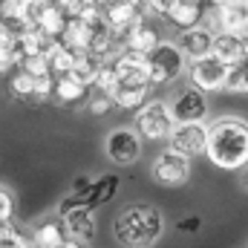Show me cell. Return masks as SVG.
<instances>
[{
  "mask_svg": "<svg viewBox=\"0 0 248 248\" xmlns=\"http://www.w3.org/2000/svg\"><path fill=\"white\" fill-rule=\"evenodd\" d=\"M150 179L162 187H182L190 179V159L165 147L150 162Z\"/></svg>",
  "mask_w": 248,
  "mask_h": 248,
  "instance_id": "8992f818",
  "label": "cell"
},
{
  "mask_svg": "<svg viewBox=\"0 0 248 248\" xmlns=\"http://www.w3.org/2000/svg\"><path fill=\"white\" fill-rule=\"evenodd\" d=\"M165 217L150 202H127L113 217V240L122 248H153L165 237Z\"/></svg>",
  "mask_w": 248,
  "mask_h": 248,
  "instance_id": "7a4b0ae2",
  "label": "cell"
},
{
  "mask_svg": "<svg viewBox=\"0 0 248 248\" xmlns=\"http://www.w3.org/2000/svg\"><path fill=\"white\" fill-rule=\"evenodd\" d=\"M90 98V87L78 84L75 78H55V93H52V101H58L61 107H75L81 101Z\"/></svg>",
  "mask_w": 248,
  "mask_h": 248,
  "instance_id": "7402d4cb",
  "label": "cell"
},
{
  "mask_svg": "<svg viewBox=\"0 0 248 248\" xmlns=\"http://www.w3.org/2000/svg\"><path fill=\"white\" fill-rule=\"evenodd\" d=\"M52 44H55V41L46 38V35H44L41 29H35V26L17 32V46H20V55H23V58H26V55H46V49H49Z\"/></svg>",
  "mask_w": 248,
  "mask_h": 248,
  "instance_id": "4316f807",
  "label": "cell"
},
{
  "mask_svg": "<svg viewBox=\"0 0 248 248\" xmlns=\"http://www.w3.org/2000/svg\"><path fill=\"white\" fill-rule=\"evenodd\" d=\"M0 20L15 32H23V29L35 26V17L29 15V9L20 0H0Z\"/></svg>",
  "mask_w": 248,
  "mask_h": 248,
  "instance_id": "603a6c76",
  "label": "cell"
},
{
  "mask_svg": "<svg viewBox=\"0 0 248 248\" xmlns=\"http://www.w3.org/2000/svg\"><path fill=\"white\" fill-rule=\"evenodd\" d=\"M243 190H246V193H248V168H246V170H243Z\"/></svg>",
  "mask_w": 248,
  "mask_h": 248,
  "instance_id": "f35d334b",
  "label": "cell"
},
{
  "mask_svg": "<svg viewBox=\"0 0 248 248\" xmlns=\"http://www.w3.org/2000/svg\"><path fill=\"white\" fill-rule=\"evenodd\" d=\"M104 66H107V58H104V55H95V52H78V55H75V66H72V72H69V78H75L78 84H84V87H90V90H93Z\"/></svg>",
  "mask_w": 248,
  "mask_h": 248,
  "instance_id": "ac0fdd59",
  "label": "cell"
},
{
  "mask_svg": "<svg viewBox=\"0 0 248 248\" xmlns=\"http://www.w3.org/2000/svg\"><path fill=\"white\" fill-rule=\"evenodd\" d=\"M119 185H122V179L116 176V173H104V176H98L95 182H93V190H90V196H87V208H101V205H107L116 193H119Z\"/></svg>",
  "mask_w": 248,
  "mask_h": 248,
  "instance_id": "d4e9b609",
  "label": "cell"
},
{
  "mask_svg": "<svg viewBox=\"0 0 248 248\" xmlns=\"http://www.w3.org/2000/svg\"><path fill=\"white\" fill-rule=\"evenodd\" d=\"M61 219H63V228H66L69 240H75V243H90V240L95 237V231H98L95 211L87 208V205L69 208L66 214H61Z\"/></svg>",
  "mask_w": 248,
  "mask_h": 248,
  "instance_id": "4fadbf2b",
  "label": "cell"
},
{
  "mask_svg": "<svg viewBox=\"0 0 248 248\" xmlns=\"http://www.w3.org/2000/svg\"><path fill=\"white\" fill-rule=\"evenodd\" d=\"M75 55L78 52H72V49H66L61 41H55L49 49H46V61H49V75L52 78H66L69 72H72V66H75Z\"/></svg>",
  "mask_w": 248,
  "mask_h": 248,
  "instance_id": "484cf974",
  "label": "cell"
},
{
  "mask_svg": "<svg viewBox=\"0 0 248 248\" xmlns=\"http://www.w3.org/2000/svg\"><path fill=\"white\" fill-rule=\"evenodd\" d=\"M228 63H222L214 55H205V58H196V61H187V78L196 90L202 93H222L225 84H228Z\"/></svg>",
  "mask_w": 248,
  "mask_h": 248,
  "instance_id": "9c48e42d",
  "label": "cell"
},
{
  "mask_svg": "<svg viewBox=\"0 0 248 248\" xmlns=\"http://www.w3.org/2000/svg\"><path fill=\"white\" fill-rule=\"evenodd\" d=\"M20 3H23V6H26V9H29V15H32V17H35V15H38V12H41V9H44V6H49V3H52V0H20Z\"/></svg>",
  "mask_w": 248,
  "mask_h": 248,
  "instance_id": "8d00e7d4",
  "label": "cell"
},
{
  "mask_svg": "<svg viewBox=\"0 0 248 248\" xmlns=\"http://www.w3.org/2000/svg\"><path fill=\"white\" fill-rule=\"evenodd\" d=\"M133 124H136L133 130L141 136V141H168L170 130L176 127L168 101H162V98H150V101L136 113V122Z\"/></svg>",
  "mask_w": 248,
  "mask_h": 248,
  "instance_id": "277c9868",
  "label": "cell"
},
{
  "mask_svg": "<svg viewBox=\"0 0 248 248\" xmlns=\"http://www.w3.org/2000/svg\"><path fill=\"white\" fill-rule=\"evenodd\" d=\"M110 66L116 69L122 87H150V66L147 55H136V52H119L116 58H110Z\"/></svg>",
  "mask_w": 248,
  "mask_h": 248,
  "instance_id": "8fae6325",
  "label": "cell"
},
{
  "mask_svg": "<svg viewBox=\"0 0 248 248\" xmlns=\"http://www.w3.org/2000/svg\"><path fill=\"white\" fill-rule=\"evenodd\" d=\"M139 12H141V17L144 20H165V15H168V0H141L139 3Z\"/></svg>",
  "mask_w": 248,
  "mask_h": 248,
  "instance_id": "1f68e13d",
  "label": "cell"
},
{
  "mask_svg": "<svg viewBox=\"0 0 248 248\" xmlns=\"http://www.w3.org/2000/svg\"><path fill=\"white\" fill-rule=\"evenodd\" d=\"M141 136L133 130V127H116L104 136V156L119 165V168H127V165H136L141 159Z\"/></svg>",
  "mask_w": 248,
  "mask_h": 248,
  "instance_id": "52a82bcc",
  "label": "cell"
},
{
  "mask_svg": "<svg viewBox=\"0 0 248 248\" xmlns=\"http://www.w3.org/2000/svg\"><path fill=\"white\" fill-rule=\"evenodd\" d=\"M119 87H122V81H119L116 69L107 63V66L101 69V75H98V81H95V87H93V90H95V93H104V95H110V98H113Z\"/></svg>",
  "mask_w": 248,
  "mask_h": 248,
  "instance_id": "4dcf8cb0",
  "label": "cell"
},
{
  "mask_svg": "<svg viewBox=\"0 0 248 248\" xmlns=\"http://www.w3.org/2000/svg\"><path fill=\"white\" fill-rule=\"evenodd\" d=\"M20 61H23V55L17 46V32L0 20V75H9L12 69H17Z\"/></svg>",
  "mask_w": 248,
  "mask_h": 248,
  "instance_id": "ffe728a7",
  "label": "cell"
},
{
  "mask_svg": "<svg viewBox=\"0 0 248 248\" xmlns=\"http://www.w3.org/2000/svg\"><path fill=\"white\" fill-rule=\"evenodd\" d=\"M61 44L66 49H72V52H90V26H87L84 20L72 17V20L66 23V29H63Z\"/></svg>",
  "mask_w": 248,
  "mask_h": 248,
  "instance_id": "83f0119b",
  "label": "cell"
},
{
  "mask_svg": "<svg viewBox=\"0 0 248 248\" xmlns=\"http://www.w3.org/2000/svg\"><path fill=\"white\" fill-rule=\"evenodd\" d=\"M147 66H150V87H170L187 69V58L182 55L179 44L162 41L147 55Z\"/></svg>",
  "mask_w": 248,
  "mask_h": 248,
  "instance_id": "3957f363",
  "label": "cell"
},
{
  "mask_svg": "<svg viewBox=\"0 0 248 248\" xmlns=\"http://www.w3.org/2000/svg\"><path fill=\"white\" fill-rule=\"evenodd\" d=\"M168 107H170V116L176 124H202L208 119V93L187 84V87L173 93Z\"/></svg>",
  "mask_w": 248,
  "mask_h": 248,
  "instance_id": "ba28073f",
  "label": "cell"
},
{
  "mask_svg": "<svg viewBox=\"0 0 248 248\" xmlns=\"http://www.w3.org/2000/svg\"><path fill=\"white\" fill-rule=\"evenodd\" d=\"M61 248H84V243H75V240H66Z\"/></svg>",
  "mask_w": 248,
  "mask_h": 248,
  "instance_id": "74e56055",
  "label": "cell"
},
{
  "mask_svg": "<svg viewBox=\"0 0 248 248\" xmlns=\"http://www.w3.org/2000/svg\"><path fill=\"white\" fill-rule=\"evenodd\" d=\"M202 3H211V0H202Z\"/></svg>",
  "mask_w": 248,
  "mask_h": 248,
  "instance_id": "60d3db41",
  "label": "cell"
},
{
  "mask_svg": "<svg viewBox=\"0 0 248 248\" xmlns=\"http://www.w3.org/2000/svg\"><path fill=\"white\" fill-rule=\"evenodd\" d=\"M168 147L182 153L187 159H196V156H205V147H208V127L205 124H176L168 136Z\"/></svg>",
  "mask_w": 248,
  "mask_h": 248,
  "instance_id": "30bf717a",
  "label": "cell"
},
{
  "mask_svg": "<svg viewBox=\"0 0 248 248\" xmlns=\"http://www.w3.org/2000/svg\"><path fill=\"white\" fill-rule=\"evenodd\" d=\"M113 3H130V6H139L141 0H113Z\"/></svg>",
  "mask_w": 248,
  "mask_h": 248,
  "instance_id": "ab89813d",
  "label": "cell"
},
{
  "mask_svg": "<svg viewBox=\"0 0 248 248\" xmlns=\"http://www.w3.org/2000/svg\"><path fill=\"white\" fill-rule=\"evenodd\" d=\"M20 69L35 78H44V75H49V61H46V55H26L20 61Z\"/></svg>",
  "mask_w": 248,
  "mask_h": 248,
  "instance_id": "836d02e7",
  "label": "cell"
},
{
  "mask_svg": "<svg viewBox=\"0 0 248 248\" xmlns=\"http://www.w3.org/2000/svg\"><path fill=\"white\" fill-rule=\"evenodd\" d=\"M179 49H182V55H185L187 61H196V58H205V55H211V46H214V32L208 29V26H193V29H185V32H179Z\"/></svg>",
  "mask_w": 248,
  "mask_h": 248,
  "instance_id": "9a60e30c",
  "label": "cell"
},
{
  "mask_svg": "<svg viewBox=\"0 0 248 248\" xmlns=\"http://www.w3.org/2000/svg\"><path fill=\"white\" fill-rule=\"evenodd\" d=\"M246 49H248L246 38H240V35H234V32H217V35H214L211 55L219 58L222 63H228V66H234V63L246 55Z\"/></svg>",
  "mask_w": 248,
  "mask_h": 248,
  "instance_id": "e0dca14e",
  "label": "cell"
},
{
  "mask_svg": "<svg viewBox=\"0 0 248 248\" xmlns=\"http://www.w3.org/2000/svg\"><path fill=\"white\" fill-rule=\"evenodd\" d=\"M52 3L61 9L69 20H72V17H81L90 6H98V0H52Z\"/></svg>",
  "mask_w": 248,
  "mask_h": 248,
  "instance_id": "d6a6232c",
  "label": "cell"
},
{
  "mask_svg": "<svg viewBox=\"0 0 248 248\" xmlns=\"http://www.w3.org/2000/svg\"><path fill=\"white\" fill-rule=\"evenodd\" d=\"M159 44H162V38H159L156 26H153L150 20H141L133 32H127V35H124L122 49H124V52H136V55H150Z\"/></svg>",
  "mask_w": 248,
  "mask_h": 248,
  "instance_id": "2e32d148",
  "label": "cell"
},
{
  "mask_svg": "<svg viewBox=\"0 0 248 248\" xmlns=\"http://www.w3.org/2000/svg\"><path fill=\"white\" fill-rule=\"evenodd\" d=\"M205 156L219 170H246L248 168V122L240 116H219L208 124Z\"/></svg>",
  "mask_w": 248,
  "mask_h": 248,
  "instance_id": "6da1fadb",
  "label": "cell"
},
{
  "mask_svg": "<svg viewBox=\"0 0 248 248\" xmlns=\"http://www.w3.org/2000/svg\"><path fill=\"white\" fill-rule=\"evenodd\" d=\"M66 240H69V234H66V228H63L61 217L46 219V222H41V225L32 231V248H61Z\"/></svg>",
  "mask_w": 248,
  "mask_h": 248,
  "instance_id": "d6986e66",
  "label": "cell"
},
{
  "mask_svg": "<svg viewBox=\"0 0 248 248\" xmlns=\"http://www.w3.org/2000/svg\"><path fill=\"white\" fill-rule=\"evenodd\" d=\"M228 93H237V95H248V49L240 61L228 69V84H225Z\"/></svg>",
  "mask_w": 248,
  "mask_h": 248,
  "instance_id": "f1b7e54d",
  "label": "cell"
},
{
  "mask_svg": "<svg viewBox=\"0 0 248 248\" xmlns=\"http://www.w3.org/2000/svg\"><path fill=\"white\" fill-rule=\"evenodd\" d=\"M176 228H179L182 234H196V231L202 228V219H199V217H185V219L176 222Z\"/></svg>",
  "mask_w": 248,
  "mask_h": 248,
  "instance_id": "d590c367",
  "label": "cell"
},
{
  "mask_svg": "<svg viewBox=\"0 0 248 248\" xmlns=\"http://www.w3.org/2000/svg\"><path fill=\"white\" fill-rule=\"evenodd\" d=\"M116 110V104H113V98L110 95H104V93H90V98H87V113L90 116H95V119H104L107 113H113Z\"/></svg>",
  "mask_w": 248,
  "mask_h": 248,
  "instance_id": "f546056e",
  "label": "cell"
},
{
  "mask_svg": "<svg viewBox=\"0 0 248 248\" xmlns=\"http://www.w3.org/2000/svg\"><path fill=\"white\" fill-rule=\"evenodd\" d=\"M101 12H104V20H107L113 38H116L119 44L124 41L127 32H133V29L144 20L141 12H139V6H130V3H113V0H104V3H101Z\"/></svg>",
  "mask_w": 248,
  "mask_h": 248,
  "instance_id": "7c38bea8",
  "label": "cell"
},
{
  "mask_svg": "<svg viewBox=\"0 0 248 248\" xmlns=\"http://www.w3.org/2000/svg\"><path fill=\"white\" fill-rule=\"evenodd\" d=\"M150 90L153 87H119L113 95V104L116 110H124V113H139L150 101Z\"/></svg>",
  "mask_w": 248,
  "mask_h": 248,
  "instance_id": "cb8c5ba5",
  "label": "cell"
},
{
  "mask_svg": "<svg viewBox=\"0 0 248 248\" xmlns=\"http://www.w3.org/2000/svg\"><path fill=\"white\" fill-rule=\"evenodd\" d=\"M66 23H69V17L63 15L55 3L44 6V9L35 15V29H41V32H44L46 38H52V41H61V35H63V29H66Z\"/></svg>",
  "mask_w": 248,
  "mask_h": 248,
  "instance_id": "44dd1931",
  "label": "cell"
},
{
  "mask_svg": "<svg viewBox=\"0 0 248 248\" xmlns=\"http://www.w3.org/2000/svg\"><path fill=\"white\" fill-rule=\"evenodd\" d=\"M205 17V3L202 0H168V15H165V23H170L173 29L185 32L199 26Z\"/></svg>",
  "mask_w": 248,
  "mask_h": 248,
  "instance_id": "5bb4252c",
  "label": "cell"
},
{
  "mask_svg": "<svg viewBox=\"0 0 248 248\" xmlns=\"http://www.w3.org/2000/svg\"><path fill=\"white\" fill-rule=\"evenodd\" d=\"M6 90L15 101H26V104H46L52 101V93H55V78L52 75H44V78H35L29 72H23L20 66L9 72L6 78Z\"/></svg>",
  "mask_w": 248,
  "mask_h": 248,
  "instance_id": "5b68a950",
  "label": "cell"
},
{
  "mask_svg": "<svg viewBox=\"0 0 248 248\" xmlns=\"http://www.w3.org/2000/svg\"><path fill=\"white\" fill-rule=\"evenodd\" d=\"M12 214H15V196L0 185V222H9Z\"/></svg>",
  "mask_w": 248,
  "mask_h": 248,
  "instance_id": "e575fe53",
  "label": "cell"
}]
</instances>
